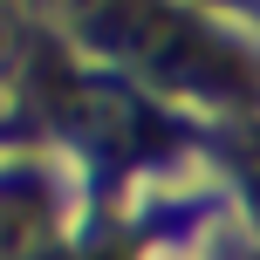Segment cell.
I'll return each instance as SVG.
<instances>
[{
	"mask_svg": "<svg viewBox=\"0 0 260 260\" xmlns=\"http://www.w3.org/2000/svg\"><path fill=\"white\" fill-rule=\"evenodd\" d=\"M69 110H76V130H82V137H96V144H137V137H144L137 103L117 96V89H76V96H69Z\"/></svg>",
	"mask_w": 260,
	"mask_h": 260,
	"instance_id": "cell-1",
	"label": "cell"
},
{
	"mask_svg": "<svg viewBox=\"0 0 260 260\" xmlns=\"http://www.w3.org/2000/svg\"><path fill=\"white\" fill-rule=\"evenodd\" d=\"M48 253V219L21 192H0V260H41Z\"/></svg>",
	"mask_w": 260,
	"mask_h": 260,
	"instance_id": "cell-2",
	"label": "cell"
}]
</instances>
